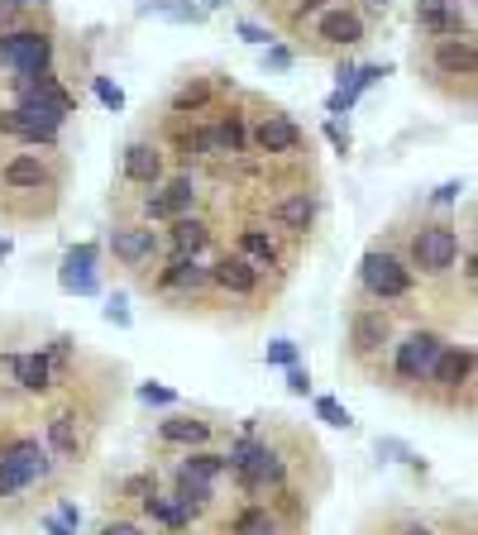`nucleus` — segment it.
<instances>
[{
    "label": "nucleus",
    "mask_w": 478,
    "mask_h": 535,
    "mask_svg": "<svg viewBox=\"0 0 478 535\" xmlns=\"http://www.w3.org/2000/svg\"><path fill=\"white\" fill-rule=\"evenodd\" d=\"M455 340V330L450 325L431 321V316H421V321H407L397 330V340H392V354H388V368H383V383L392 397H407L416 402V392L421 383L431 378L435 359L445 354V344Z\"/></svg>",
    "instance_id": "nucleus-8"
},
{
    "label": "nucleus",
    "mask_w": 478,
    "mask_h": 535,
    "mask_svg": "<svg viewBox=\"0 0 478 535\" xmlns=\"http://www.w3.org/2000/svg\"><path fill=\"white\" fill-rule=\"evenodd\" d=\"M292 34H297V48H292V53L335 58V53H349V48H359V43L369 39V20L359 15V5H326L321 15L297 24Z\"/></svg>",
    "instance_id": "nucleus-15"
},
{
    "label": "nucleus",
    "mask_w": 478,
    "mask_h": 535,
    "mask_svg": "<svg viewBox=\"0 0 478 535\" xmlns=\"http://www.w3.org/2000/svg\"><path fill=\"white\" fill-rule=\"evenodd\" d=\"M359 535H440L435 521H426L421 512H407V507H388V512H373L364 521Z\"/></svg>",
    "instance_id": "nucleus-23"
},
{
    "label": "nucleus",
    "mask_w": 478,
    "mask_h": 535,
    "mask_svg": "<svg viewBox=\"0 0 478 535\" xmlns=\"http://www.w3.org/2000/svg\"><path fill=\"white\" fill-rule=\"evenodd\" d=\"M416 82L435 91L445 106H474V77H478V48L474 39H421L416 43Z\"/></svg>",
    "instance_id": "nucleus-9"
},
{
    "label": "nucleus",
    "mask_w": 478,
    "mask_h": 535,
    "mask_svg": "<svg viewBox=\"0 0 478 535\" xmlns=\"http://www.w3.org/2000/svg\"><path fill=\"white\" fill-rule=\"evenodd\" d=\"M101 282H106V254H101V244H96V239L77 244V249H67L63 268H58V287H63L67 297H96V292H101Z\"/></svg>",
    "instance_id": "nucleus-19"
},
{
    "label": "nucleus",
    "mask_w": 478,
    "mask_h": 535,
    "mask_svg": "<svg viewBox=\"0 0 478 535\" xmlns=\"http://www.w3.org/2000/svg\"><path fill=\"white\" fill-rule=\"evenodd\" d=\"M316 416H321L326 426H335V430H354V416H349V407H340L335 397H316Z\"/></svg>",
    "instance_id": "nucleus-27"
},
{
    "label": "nucleus",
    "mask_w": 478,
    "mask_h": 535,
    "mask_svg": "<svg viewBox=\"0 0 478 535\" xmlns=\"http://www.w3.org/2000/svg\"><path fill=\"white\" fill-rule=\"evenodd\" d=\"M407 321H421L412 311H397V306H369V301H349L345 306V344H340V373L359 378L364 387L383 383V368H388L392 340Z\"/></svg>",
    "instance_id": "nucleus-5"
},
{
    "label": "nucleus",
    "mask_w": 478,
    "mask_h": 535,
    "mask_svg": "<svg viewBox=\"0 0 478 535\" xmlns=\"http://www.w3.org/2000/svg\"><path fill=\"white\" fill-rule=\"evenodd\" d=\"M91 535H153L134 512H101V521L91 526Z\"/></svg>",
    "instance_id": "nucleus-25"
},
{
    "label": "nucleus",
    "mask_w": 478,
    "mask_h": 535,
    "mask_svg": "<svg viewBox=\"0 0 478 535\" xmlns=\"http://www.w3.org/2000/svg\"><path fill=\"white\" fill-rule=\"evenodd\" d=\"M15 387H20L24 402H44L48 392H53V364H48V349L44 344H34V349H15Z\"/></svg>",
    "instance_id": "nucleus-22"
},
{
    "label": "nucleus",
    "mask_w": 478,
    "mask_h": 535,
    "mask_svg": "<svg viewBox=\"0 0 478 535\" xmlns=\"http://www.w3.org/2000/svg\"><path fill=\"white\" fill-rule=\"evenodd\" d=\"M421 39H474V24L459 10V0H416Z\"/></svg>",
    "instance_id": "nucleus-21"
},
{
    "label": "nucleus",
    "mask_w": 478,
    "mask_h": 535,
    "mask_svg": "<svg viewBox=\"0 0 478 535\" xmlns=\"http://www.w3.org/2000/svg\"><path fill=\"white\" fill-rule=\"evenodd\" d=\"M139 292L163 306L168 316H192V321H216L220 325V301L206 273V258H163L149 278L139 282Z\"/></svg>",
    "instance_id": "nucleus-7"
},
{
    "label": "nucleus",
    "mask_w": 478,
    "mask_h": 535,
    "mask_svg": "<svg viewBox=\"0 0 478 535\" xmlns=\"http://www.w3.org/2000/svg\"><path fill=\"white\" fill-rule=\"evenodd\" d=\"M53 63H58V39H53V29L15 24V29L0 34V72L29 77V72H48Z\"/></svg>",
    "instance_id": "nucleus-17"
},
{
    "label": "nucleus",
    "mask_w": 478,
    "mask_h": 535,
    "mask_svg": "<svg viewBox=\"0 0 478 535\" xmlns=\"http://www.w3.org/2000/svg\"><path fill=\"white\" fill-rule=\"evenodd\" d=\"M268 364L292 368V364H297V344H292V340H273V344H268Z\"/></svg>",
    "instance_id": "nucleus-30"
},
{
    "label": "nucleus",
    "mask_w": 478,
    "mask_h": 535,
    "mask_svg": "<svg viewBox=\"0 0 478 535\" xmlns=\"http://www.w3.org/2000/svg\"><path fill=\"white\" fill-rule=\"evenodd\" d=\"M259 5H263V10H268V5H278V0H259Z\"/></svg>",
    "instance_id": "nucleus-44"
},
{
    "label": "nucleus",
    "mask_w": 478,
    "mask_h": 535,
    "mask_svg": "<svg viewBox=\"0 0 478 535\" xmlns=\"http://www.w3.org/2000/svg\"><path fill=\"white\" fill-rule=\"evenodd\" d=\"M101 254H106V273L139 287V282L168 258V249H163V225H149V220H139V215H110Z\"/></svg>",
    "instance_id": "nucleus-14"
},
{
    "label": "nucleus",
    "mask_w": 478,
    "mask_h": 535,
    "mask_svg": "<svg viewBox=\"0 0 478 535\" xmlns=\"http://www.w3.org/2000/svg\"><path fill=\"white\" fill-rule=\"evenodd\" d=\"M5 254H10V239H0V263H5Z\"/></svg>",
    "instance_id": "nucleus-41"
},
{
    "label": "nucleus",
    "mask_w": 478,
    "mask_h": 535,
    "mask_svg": "<svg viewBox=\"0 0 478 535\" xmlns=\"http://www.w3.org/2000/svg\"><path fill=\"white\" fill-rule=\"evenodd\" d=\"M163 249H168V258H211L216 254V220L196 211L163 225Z\"/></svg>",
    "instance_id": "nucleus-20"
},
{
    "label": "nucleus",
    "mask_w": 478,
    "mask_h": 535,
    "mask_svg": "<svg viewBox=\"0 0 478 535\" xmlns=\"http://www.w3.org/2000/svg\"><path fill=\"white\" fill-rule=\"evenodd\" d=\"M72 187V153L67 149H10L0 144V225L39 230L63 215Z\"/></svg>",
    "instance_id": "nucleus-4"
},
{
    "label": "nucleus",
    "mask_w": 478,
    "mask_h": 535,
    "mask_svg": "<svg viewBox=\"0 0 478 535\" xmlns=\"http://www.w3.org/2000/svg\"><path fill=\"white\" fill-rule=\"evenodd\" d=\"M349 301L397 306V311L426 316V306H421V282L412 278V268L392 254L383 239H373L369 249L359 254V268H354V292H349Z\"/></svg>",
    "instance_id": "nucleus-10"
},
{
    "label": "nucleus",
    "mask_w": 478,
    "mask_h": 535,
    "mask_svg": "<svg viewBox=\"0 0 478 535\" xmlns=\"http://www.w3.org/2000/svg\"><path fill=\"white\" fill-rule=\"evenodd\" d=\"M125 364L106 359V354H77V364L63 373V383L39 402V440L48 445V454L63 464L72 478L87 469L106 426L120 416L125 402Z\"/></svg>",
    "instance_id": "nucleus-2"
},
{
    "label": "nucleus",
    "mask_w": 478,
    "mask_h": 535,
    "mask_svg": "<svg viewBox=\"0 0 478 535\" xmlns=\"http://www.w3.org/2000/svg\"><path fill=\"white\" fill-rule=\"evenodd\" d=\"M29 411L34 407L0 411V526H10V531L44 516L39 507L72 483V473L39 440V426L24 421Z\"/></svg>",
    "instance_id": "nucleus-3"
},
{
    "label": "nucleus",
    "mask_w": 478,
    "mask_h": 535,
    "mask_svg": "<svg viewBox=\"0 0 478 535\" xmlns=\"http://www.w3.org/2000/svg\"><path fill=\"white\" fill-rule=\"evenodd\" d=\"M20 5H24V10H34V5H44V0H20Z\"/></svg>",
    "instance_id": "nucleus-43"
},
{
    "label": "nucleus",
    "mask_w": 478,
    "mask_h": 535,
    "mask_svg": "<svg viewBox=\"0 0 478 535\" xmlns=\"http://www.w3.org/2000/svg\"><path fill=\"white\" fill-rule=\"evenodd\" d=\"M39 521H44V531H48V535H72L63 521H58V516H39Z\"/></svg>",
    "instance_id": "nucleus-40"
},
{
    "label": "nucleus",
    "mask_w": 478,
    "mask_h": 535,
    "mask_svg": "<svg viewBox=\"0 0 478 535\" xmlns=\"http://www.w3.org/2000/svg\"><path fill=\"white\" fill-rule=\"evenodd\" d=\"M239 39H244V43H273V29H263V24L239 20Z\"/></svg>",
    "instance_id": "nucleus-37"
},
{
    "label": "nucleus",
    "mask_w": 478,
    "mask_h": 535,
    "mask_svg": "<svg viewBox=\"0 0 478 535\" xmlns=\"http://www.w3.org/2000/svg\"><path fill=\"white\" fill-rule=\"evenodd\" d=\"M58 521H63L67 531H77V526H82V512H77V502H67V497H58Z\"/></svg>",
    "instance_id": "nucleus-38"
},
{
    "label": "nucleus",
    "mask_w": 478,
    "mask_h": 535,
    "mask_svg": "<svg viewBox=\"0 0 478 535\" xmlns=\"http://www.w3.org/2000/svg\"><path fill=\"white\" fill-rule=\"evenodd\" d=\"M235 435V421L220 407H168L153 416V454L158 459H177L187 450H225V440Z\"/></svg>",
    "instance_id": "nucleus-12"
},
{
    "label": "nucleus",
    "mask_w": 478,
    "mask_h": 535,
    "mask_svg": "<svg viewBox=\"0 0 478 535\" xmlns=\"http://www.w3.org/2000/svg\"><path fill=\"white\" fill-rule=\"evenodd\" d=\"M388 5L392 0H364V10H359V15H364V20H369V15H388Z\"/></svg>",
    "instance_id": "nucleus-39"
},
{
    "label": "nucleus",
    "mask_w": 478,
    "mask_h": 535,
    "mask_svg": "<svg viewBox=\"0 0 478 535\" xmlns=\"http://www.w3.org/2000/svg\"><path fill=\"white\" fill-rule=\"evenodd\" d=\"M91 91L101 96V106H106V110H115V115L125 110V91H120V86L110 82V77H91Z\"/></svg>",
    "instance_id": "nucleus-28"
},
{
    "label": "nucleus",
    "mask_w": 478,
    "mask_h": 535,
    "mask_svg": "<svg viewBox=\"0 0 478 535\" xmlns=\"http://www.w3.org/2000/svg\"><path fill=\"white\" fill-rule=\"evenodd\" d=\"M101 316H106L110 325H130V321H134V316H130V306H125V301H120V297H110V301H106V311H101Z\"/></svg>",
    "instance_id": "nucleus-36"
},
{
    "label": "nucleus",
    "mask_w": 478,
    "mask_h": 535,
    "mask_svg": "<svg viewBox=\"0 0 478 535\" xmlns=\"http://www.w3.org/2000/svg\"><path fill=\"white\" fill-rule=\"evenodd\" d=\"M225 459L235 502H263L278 493L321 502L330 493V454L321 450L316 430L292 421L287 411H259L239 421L225 440Z\"/></svg>",
    "instance_id": "nucleus-1"
},
{
    "label": "nucleus",
    "mask_w": 478,
    "mask_h": 535,
    "mask_svg": "<svg viewBox=\"0 0 478 535\" xmlns=\"http://www.w3.org/2000/svg\"><path fill=\"white\" fill-rule=\"evenodd\" d=\"M239 86L225 77V72H182L173 82V91H168V101H163V110L158 115H206V110H216L225 96H235Z\"/></svg>",
    "instance_id": "nucleus-18"
},
{
    "label": "nucleus",
    "mask_w": 478,
    "mask_h": 535,
    "mask_svg": "<svg viewBox=\"0 0 478 535\" xmlns=\"http://www.w3.org/2000/svg\"><path fill=\"white\" fill-rule=\"evenodd\" d=\"M139 15H168L177 24H201L206 20V5H192V0H144Z\"/></svg>",
    "instance_id": "nucleus-24"
},
{
    "label": "nucleus",
    "mask_w": 478,
    "mask_h": 535,
    "mask_svg": "<svg viewBox=\"0 0 478 535\" xmlns=\"http://www.w3.org/2000/svg\"><path fill=\"white\" fill-rule=\"evenodd\" d=\"M292 63H297V53H292L287 43H268V53H263V72H287Z\"/></svg>",
    "instance_id": "nucleus-29"
},
{
    "label": "nucleus",
    "mask_w": 478,
    "mask_h": 535,
    "mask_svg": "<svg viewBox=\"0 0 478 535\" xmlns=\"http://www.w3.org/2000/svg\"><path fill=\"white\" fill-rule=\"evenodd\" d=\"M220 5H230V0H206V10H220Z\"/></svg>",
    "instance_id": "nucleus-42"
},
{
    "label": "nucleus",
    "mask_w": 478,
    "mask_h": 535,
    "mask_svg": "<svg viewBox=\"0 0 478 535\" xmlns=\"http://www.w3.org/2000/svg\"><path fill=\"white\" fill-rule=\"evenodd\" d=\"M373 450H378V459H392V464H407V469L426 473V459H421L416 450H407L402 440H388V435H378V445H373Z\"/></svg>",
    "instance_id": "nucleus-26"
},
{
    "label": "nucleus",
    "mask_w": 478,
    "mask_h": 535,
    "mask_svg": "<svg viewBox=\"0 0 478 535\" xmlns=\"http://www.w3.org/2000/svg\"><path fill=\"white\" fill-rule=\"evenodd\" d=\"M168 172H173V163H168L163 144L153 139L149 129H134L130 139H125V149H120V172L110 182V215H139V201Z\"/></svg>",
    "instance_id": "nucleus-13"
},
{
    "label": "nucleus",
    "mask_w": 478,
    "mask_h": 535,
    "mask_svg": "<svg viewBox=\"0 0 478 535\" xmlns=\"http://www.w3.org/2000/svg\"><path fill=\"white\" fill-rule=\"evenodd\" d=\"M206 273H211V287H216V301H220V325L259 321L287 292V282L278 273H263L259 263L239 258L235 249H216L206 258Z\"/></svg>",
    "instance_id": "nucleus-6"
},
{
    "label": "nucleus",
    "mask_w": 478,
    "mask_h": 535,
    "mask_svg": "<svg viewBox=\"0 0 478 535\" xmlns=\"http://www.w3.org/2000/svg\"><path fill=\"white\" fill-rule=\"evenodd\" d=\"M326 139H330V144H335V153H349V129L340 125L335 115H330V120H326Z\"/></svg>",
    "instance_id": "nucleus-35"
},
{
    "label": "nucleus",
    "mask_w": 478,
    "mask_h": 535,
    "mask_svg": "<svg viewBox=\"0 0 478 535\" xmlns=\"http://www.w3.org/2000/svg\"><path fill=\"white\" fill-rule=\"evenodd\" d=\"M206 196H211V187H206L201 172H177L173 168L149 196H144V201H139V220H149V225H173V220H182V215L206 211Z\"/></svg>",
    "instance_id": "nucleus-16"
},
{
    "label": "nucleus",
    "mask_w": 478,
    "mask_h": 535,
    "mask_svg": "<svg viewBox=\"0 0 478 535\" xmlns=\"http://www.w3.org/2000/svg\"><path fill=\"white\" fill-rule=\"evenodd\" d=\"M139 402H149V407H177V392H168V387H153V383H144V387H139Z\"/></svg>",
    "instance_id": "nucleus-31"
},
{
    "label": "nucleus",
    "mask_w": 478,
    "mask_h": 535,
    "mask_svg": "<svg viewBox=\"0 0 478 535\" xmlns=\"http://www.w3.org/2000/svg\"><path fill=\"white\" fill-rule=\"evenodd\" d=\"M464 192H469L464 182H445V187H435V196L426 201V206H440V211H445V206H455V201H459Z\"/></svg>",
    "instance_id": "nucleus-32"
},
{
    "label": "nucleus",
    "mask_w": 478,
    "mask_h": 535,
    "mask_svg": "<svg viewBox=\"0 0 478 535\" xmlns=\"http://www.w3.org/2000/svg\"><path fill=\"white\" fill-rule=\"evenodd\" d=\"M24 15H29V10H24L20 0H0V34L15 29V24H24Z\"/></svg>",
    "instance_id": "nucleus-33"
},
{
    "label": "nucleus",
    "mask_w": 478,
    "mask_h": 535,
    "mask_svg": "<svg viewBox=\"0 0 478 535\" xmlns=\"http://www.w3.org/2000/svg\"><path fill=\"white\" fill-rule=\"evenodd\" d=\"M478 402V349L469 340H450L445 354L435 359L431 378L416 392V407L435 416H474Z\"/></svg>",
    "instance_id": "nucleus-11"
},
{
    "label": "nucleus",
    "mask_w": 478,
    "mask_h": 535,
    "mask_svg": "<svg viewBox=\"0 0 478 535\" xmlns=\"http://www.w3.org/2000/svg\"><path fill=\"white\" fill-rule=\"evenodd\" d=\"M287 392H292V397H306V392H311V373H306L302 364L287 368Z\"/></svg>",
    "instance_id": "nucleus-34"
}]
</instances>
